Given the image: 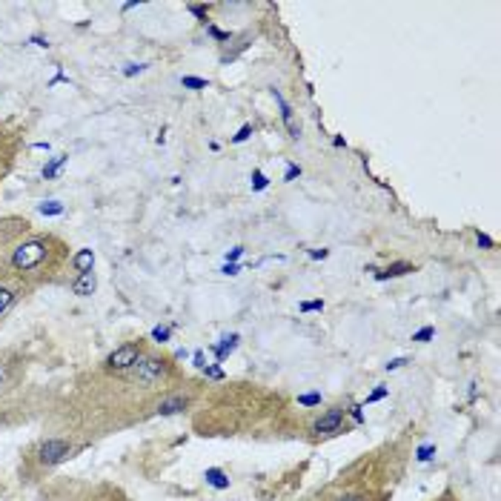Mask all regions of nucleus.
<instances>
[{
  "mask_svg": "<svg viewBox=\"0 0 501 501\" xmlns=\"http://www.w3.org/2000/svg\"><path fill=\"white\" fill-rule=\"evenodd\" d=\"M46 258H49V244L35 238V241H23V244L12 252V266H15L18 272H29V269L41 266Z\"/></svg>",
  "mask_w": 501,
  "mask_h": 501,
  "instance_id": "1",
  "label": "nucleus"
},
{
  "mask_svg": "<svg viewBox=\"0 0 501 501\" xmlns=\"http://www.w3.org/2000/svg\"><path fill=\"white\" fill-rule=\"evenodd\" d=\"M166 372H169V361H163V358H158V355H141L138 364L132 367L135 381L144 384V387H149V384L166 378Z\"/></svg>",
  "mask_w": 501,
  "mask_h": 501,
  "instance_id": "2",
  "label": "nucleus"
},
{
  "mask_svg": "<svg viewBox=\"0 0 501 501\" xmlns=\"http://www.w3.org/2000/svg\"><path fill=\"white\" fill-rule=\"evenodd\" d=\"M138 358H141V344H124L107 358V370L109 372H126L138 364Z\"/></svg>",
  "mask_w": 501,
  "mask_h": 501,
  "instance_id": "3",
  "label": "nucleus"
},
{
  "mask_svg": "<svg viewBox=\"0 0 501 501\" xmlns=\"http://www.w3.org/2000/svg\"><path fill=\"white\" fill-rule=\"evenodd\" d=\"M69 453H72V447H69L63 438H49L46 444H41L38 461H41V464H58V461H63Z\"/></svg>",
  "mask_w": 501,
  "mask_h": 501,
  "instance_id": "4",
  "label": "nucleus"
},
{
  "mask_svg": "<svg viewBox=\"0 0 501 501\" xmlns=\"http://www.w3.org/2000/svg\"><path fill=\"white\" fill-rule=\"evenodd\" d=\"M341 424H344V410H341V407H335V410L324 413V416L313 424V433H316V436H330V433H338V430H341Z\"/></svg>",
  "mask_w": 501,
  "mask_h": 501,
  "instance_id": "5",
  "label": "nucleus"
},
{
  "mask_svg": "<svg viewBox=\"0 0 501 501\" xmlns=\"http://www.w3.org/2000/svg\"><path fill=\"white\" fill-rule=\"evenodd\" d=\"M272 97H275V104L281 107V121H284V126L289 129V138H292V141H298V138H301V126H298V124H295V118H292V107L286 104L284 95H281L278 89H272Z\"/></svg>",
  "mask_w": 501,
  "mask_h": 501,
  "instance_id": "6",
  "label": "nucleus"
},
{
  "mask_svg": "<svg viewBox=\"0 0 501 501\" xmlns=\"http://www.w3.org/2000/svg\"><path fill=\"white\" fill-rule=\"evenodd\" d=\"M95 286H97L95 272H77V278L72 281V292L80 295V298H89V295L95 292Z\"/></svg>",
  "mask_w": 501,
  "mask_h": 501,
  "instance_id": "7",
  "label": "nucleus"
},
{
  "mask_svg": "<svg viewBox=\"0 0 501 501\" xmlns=\"http://www.w3.org/2000/svg\"><path fill=\"white\" fill-rule=\"evenodd\" d=\"M186 404H189V401H186L183 395H172V398L161 401V404H158V413H161V416H175V413H183Z\"/></svg>",
  "mask_w": 501,
  "mask_h": 501,
  "instance_id": "8",
  "label": "nucleus"
},
{
  "mask_svg": "<svg viewBox=\"0 0 501 501\" xmlns=\"http://www.w3.org/2000/svg\"><path fill=\"white\" fill-rule=\"evenodd\" d=\"M407 272H416V266L407 264V261H398V264H389L387 269L375 272V278H378V281H387V278H401V275H407Z\"/></svg>",
  "mask_w": 501,
  "mask_h": 501,
  "instance_id": "9",
  "label": "nucleus"
},
{
  "mask_svg": "<svg viewBox=\"0 0 501 501\" xmlns=\"http://www.w3.org/2000/svg\"><path fill=\"white\" fill-rule=\"evenodd\" d=\"M72 266H75L77 272H92V266H95V252H92V249H80V252L72 258Z\"/></svg>",
  "mask_w": 501,
  "mask_h": 501,
  "instance_id": "10",
  "label": "nucleus"
},
{
  "mask_svg": "<svg viewBox=\"0 0 501 501\" xmlns=\"http://www.w3.org/2000/svg\"><path fill=\"white\" fill-rule=\"evenodd\" d=\"M204 478H207V484H212L215 490H227V487H230L227 473H224V470H218V467H210V470L204 473Z\"/></svg>",
  "mask_w": 501,
  "mask_h": 501,
  "instance_id": "11",
  "label": "nucleus"
},
{
  "mask_svg": "<svg viewBox=\"0 0 501 501\" xmlns=\"http://www.w3.org/2000/svg\"><path fill=\"white\" fill-rule=\"evenodd\" d=\"M66 161H69V155H55V158H52V161L43 166V178H55Z\"/></svg>",
  "mask_w": 501,
  "mask_h": 501,
  "instance_id": "12",
  "label": "nucleus"
},
{
  "mask_svg": "<svg viewBox=\"0 0 501 501\" xmlns=\"http://www.w3.org/2000/svg\"><path fill=\"white\" fill-rule=\"evenodd\" d=\"M235 344H238V335H227V338H221V344L215 347V355L224 361V358H227V355L235 350Z\"/></svg>",
  "mask_w": 501,
  "mask_h": 501,
  "instance_id": "13",
  "label": "nucleus"
},
{
  "mask_svg": "<svg viewBox=\"0 0 501 501\" xmlns=\"http://www.w3.org/2000/svg\"><path fill=\"white\" fill-rule=\"evenodd\" d=\"M12 304H15V292L9 286H0V316H4Z\"/></svg>",
  "mask_w": 501,
  "mask_h": 501,
  "instance_id": "14",
  "label": "nucleus"
},
{
  "mask_svg": "<svg viewBox=\"0 0 501 501\" xmlns=\"http://www.w3.org/2000/svg\"><path fill=\"white\" fill-rule=\"evenodd\" d=\"M38 210H41V215H60L63 204H60V200H46V204H41Z\"/></svg>",
  "mask_w": 501,
  "mask_h": 501,
  "instance_id": "15",
  "label": "nucleus"
},
{
  "mask_svg": "<svg viewBox=\"0 0 501 501\" xmlns=\"http://www.w3.org/2000/svg\"><path fill=\"white\" fill-rule=\"evenodd\" d=\"M181 83H183L186 89H195V92H198V89H207V86H210V83H207L204 77H192V75H186V77H181Z\"/></svg>",
  "mask_w": 501,
  "mask_h": 501,
  "instance_id": "16",
  "label": "nucleus"
},
{
  "mask_svg": "<svg viewBox=\"0 0 501 501\" xmlns=\"http://www.w3.org/2000/svg\"><path fill=\"white\" fill-rule=\"evenodd\" d=\"M266 186H269V178H266L261 169H255V172H252V189H255V192H264Z\"/></svg>",
  "mask_w": 501,
  "mask_h": 501,
  "instance_id": "17",
  "label": "nucleus"
},
{
  "mask_svg": "<svg viewBox=\"0 0 501 501\" xmlns=\"http://www.w3.org/2000/svg\"><path fill=\"white\" fill-rule=\"evenodd\" d=\"M298 404H304V407H316V404H321V395H318V392L298 395Z\"/></svg>",
  "mask_w": 501,
  "mask_h": 501,
  "instance_id": "18",
  "label": "nucleus"
},
{
  "mask_svg": "<svg viewBox=\"0 0 501 501\" xmlns=\"http://www.w3.org/2000/svg\"><path fill=\"white\" fill-rule=\"evenodd\" d=\"M301 313H318V310H324V301L318 298V301H304V304L298 307Z\"/></svg>",
  "mask_w": 501,
  "mask_h": 501,
  "instance_id": "19",
  "label": "nucleus"
},
{
  "mask_svg": "<svg viewBox=\"0 0 501 501\" xmlns=\"http://www.w3.org/2000/svg\"><path fill=\"white\" fill-rule=\"evenodd\" d=\"M433 335H436V327H424V330H419V333L413 335V341H419V344H427Z\"/></svg>",
  "mask_w": 501,
  "mask_h": 501,
  "instance_id": "20",
  "label": "nucleus"
},
{
  "mask_svg": "<svg viewBox=\"0 0 501 501\" xmlns=\"http://www.w3.org/2000/svg\"><path fill=\"white\" fill-rule=\"evenodd\" d=\"M249 135H252V124H244V126L238 129V135L232 138V144H244V141H249Z\"/></svg>",
  "mask_w": 501,
  "mask_h": 501,
  "instance_id": "21",
  "label": "nucleus"
},
{
  "mask_svg": "<svg viewBox=\"0 0 501 501\" xmlns=\"http://www.w3.org/2000/svg\"><path fill=\"white\" fill-rule=\"evenodd\" d=\"M169 335H172V330H169V327H155V330H152V338H155V341H161V344H166V341H169Z\"/></svg>",
  "mask_w": 501,
  "mask_h": 501,
  "instance_id": "22",
  "label": "nucleus"
},
{
  "mask_svg": "<svg viewBox=\"0 0 501 501\" xmlns=\"http://www.w3.org/2000/svg\"><path fill=\"white\" fill-rule=\"evenodd\" d=\"M186 9H189V12H192V15L200 21V23H207V9H204V6H195V4H189Z\"/></svg>",
  "mask_w": 501,
  "mask_h": 501,
  "instance_id": "23",
  "label": "nucleus"
},
{
  "mask_svg": "<svg viewBox=\"0 0 501 501\" xmlns=\"http://www.w3.org/2000/svg\"><path fill=\"white\" fill-rule=\"evenodd\" d=\"M298 175H301V166H298V163H289V166H286V172H284V181L289 183V181H295Z\"/></svg>",
  "mask_w": 501,
  "mask_h": 501,
  "instance_id": "24",
  "label": "nucleus"
},
{
  "mask_svg": "<svg viewBox=\"0 0 501 501\" xmlns=\"http://www.w3.org/2000/svg\"><path fill=\"white\" fill-rule=\"evenodd\" d=\"M433 453H436V447H433V444H424V447L419 450V461H430Z\"/></svg>",
  "mask_w": 501,
  "mask_h": 501,
  "instance_id": "25",
  "label": "nucleus"
},
{
  "mask_svg": "<svg viewBox=\"0 0 501 501\" xmlns=\"http://www.w3.org/2000/svg\"><path fill=\"white\" fill-rule=\"evenodd\" d=\"M475 241H478V247H484V249H492V247H495V241H492L490 235H481V232L475 235Z\"/></svg>",
  "mask_w": 501,
  "mask_h": 501,
  "instance_id": "26",
  "label": "nucleus"
},
{
  "mask_svg": "<svg viewBox=\"0 0 501 501\" xmlns=\"http://www.w3.org/2000/svg\"><path fill=\"white\" fill-rule=\"evenodd\" d=\"M384 395H387V387H378L375 392H370V395H367V404H372V401H381Z\"/></svg>",
  "mask_w": 501,
  "mask_h": 501,
  "instance_id": "27",
  "label": "nucleus"
},
{
  "mask_svg": "<svg viewBox=\"0 0 501 501\" xmlns=\"http://www.w3.org/2000/svg\"><path fill=\"white\" fill-rule=\"evenodd\" d=\"M144 69H146V66H144V63H138V66H135V63H129V66H126V69H124V75H126V77H132V75H141V72H144Z\"/></svg>",
  "mask_w": 501,
  "mask_h": 501,
  "instance_id": "28",
  "label": "nucleus"
},
{
  "mask_svg": "<svg viewBox=\"0 0 501 501\" xmlns=\"http://www.w3.org/2000/svg\"><path fill=\"white\" fill-rule=\"evenodd\" d=\"M241 255H244V247H235V249H230V252H227V264H235Z\"/></svg>",
  "mask_w": 501,
  "mask_h": 501,
  "instance_id": "29",
  "label": "nucleus"
},
{
  "mask_svg": "<svg viewBox=\"0 0 501 501\" xmlns=\"http://www.w3.org/2000/svg\"><path fill=\"white\" fill-rule=\"evenodd\" d=\"M207 29H210V35H212V38H218V41H230V32H221V29H215L212 23H210Z\"/></svg>",
  "mask_w": 501,
  "mask_h": 501,
  "instance_id": "30",
  "label": "nucleus"
},
{
  "mask_svg": "<svg viewBox=\"0 0 501 501\" xmlns=\"http://www.w3.org/2000/svg\"><path fill=\"white\" fill-rule=\"evenodd\" d=\"M221 272H224V275H238V272H241V266H238V264H224V266H221Z\"/></svg>",
  "mask_w": 501,
  "mask_h": 501,
  "instance_id": "31",
  "label": "nucleus"
},
{
  "mask_svg": "<svg viewBox=\"0 0 501 501\" xmlns=\"http://www.w3.org/2000/svg\"><path fill=\"white\" fill-rule=\"evenodd\" d=\"M335 501H367L361 492H350V495H341V498H335Z\"/></svg>",
  "mask_w": 501,
  "mask_h": 501,
  "instance_id": "32",
  "label": "nucleus"
},
{
  "mask_svg": "<svg viewBox=\"0 0 501 501\" xmlns=\"http://www.w3.org/2000/svg\"><path fill=\"white\" fill-rule=\"evenodd\" d=\"M407 364V358H392L389 364H387V370H398V367H404Z\"/></svg>",
  "mask_w": 501,
  "mask_h": 501,
  "instance_id": "33",
  "label": "nucleus"
},
{
  "mask_svg": "<svg viewBox=\"0 0 501 501\" xmlns=\"http://www.w3.org/2000/svg\"><path fill=\"white\" fill-rule=\"evenodd\" d=\"M6 378H9L6 375V364H0V387H6Z\"/></svg>",
  "mask_w": 501,
  "mask_h": 501,
  "instance_id": "34",
  "label": "nucleus"
},
{
  "mask_svg": "<svg viewBox=\"0 0 501 501\" xmlns=\"http://www.w3.org/2000/svg\"><path fill=\"white\" fill-rule=\"evenodd\" d=\"M327 255H330L327 249H313V252H310V258H327Z\"/></svg>",
  "mask_w": 501,
  "mask_h": 501,
  "instance_id": "35",
  "label": "nucleus"
}]
</instances>
